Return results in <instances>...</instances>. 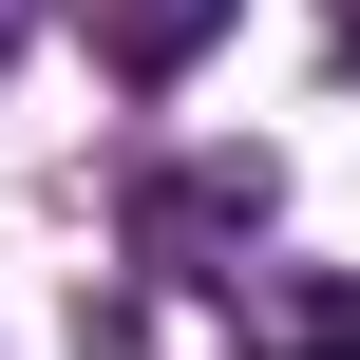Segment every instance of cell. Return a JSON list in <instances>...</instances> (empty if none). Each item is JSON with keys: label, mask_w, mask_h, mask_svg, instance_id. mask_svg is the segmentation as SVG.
Masks as SVG:
<instances>
[{"label": "cell", "mask_w": 360, "mask_h": 360, "mask_svg": "<svg viewBox=\"0 0 360 360\" xmlns=\"http://www.w3.org/2000/svg\"><path fill=\"white\" fill-rule=\"evenodd\" d=\"M228 247H266V152H209V171H171V190H152V266L228 285Z\"/></svg>", "instance_id": "1"}, {"label": "cell", "mask_w": 360, "mask_h": 360, "mask_svg": "<svg viewBox=\"0 0 360 360\" xmlns=\"http://www.w3.org/2000/svg\"><path fill=\"white\" fill-rule=\"evenodd\" d=\"M342 76H360V19H342Z\"/></svg>", "instance_id": "3"}, {"label": "cell", "mask_w": 360, "mask_h": 360, "mask_svg": "<svg viewBox=\"0 0 360 360\" xmlns=\"http://www.w3.org/2000/svg\"><path fill=\"white\" fill-rule=\"evenodd\" d=\"M209 38H228V0H95V57L114 76H190Z\"/></svg>", "instance_id": "2"}, {"label": "cell", "mask_w": 360, "mask_h": 360, "mask_svg": "<svg viewBox=\"0 0 360 360\" xmlns=\"http://www.w3.org/2000/svg\"><path fill=\"white\" fill-rule=\"evenodd\" d=\"M342 19H360V0H342Z\"/></svg>", "instance_id": "4"}]
</instances>
